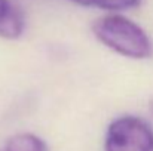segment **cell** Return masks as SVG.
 Masks as SVG:
<instances>
[{
    "instance_id": "1",
    "label": "cell",
    "mask_w": 153,
    "mask_h": 151,
    "mask_svg": "<svg viewBox=\"0 0 153 151\" xmlns=\"http://www.w3.org/2000/svg\"><path fill=\"white\" fill-rule=\"evenodd\" d=\"M95 37L119 55L144 59L152 55V43L146 31L122 15H105L92 25Z\"/></svg>"
},
{
    "instance_id": "3",
    "label": "cell",
    "mask_w": 153,
    "mask_h": 151,
    "mask_svg": "<svg viewBox=\"0 0 153 151\" xmlns=\"http://www.w3.org/2000/svg\"><path fill=\"white\" fill-rule=\"evenodd\" d=\"M24 27L22 12L10 0H0V36L4 39H18Z\"/></svg>"
},
{
    "instance_id": "4",
    "label": "cell",
    "mask_w": 153,
    "mask_h": 151,
    "mask_svg": "<svg viewBox=\"0 0 153 151\" xmlns=\"http://www.w3.org/2000/svg\"><path fill=\"white\" fill-rule=\"evenodd\" d=\"M0 151H48L46 142L33 133H18L9 138Z\"/></svg>"
},
{
    "instance_id": "5",
    "label": "cell",
    "mask_w": 153,
    "mask_h": 151,
    "mask_svg": "<svg viewBox=\"0 0 153 151\" xmlns=\"http://www.w3.org/2000/svg\"><path fill=\"white\" fill-rule=\"evenodd\" d=\"M76 4L86 7H98L104 10H125L140 4L141 0H71Z\"/></svg>"
},
{
    "instance_id": "6",
    "label": "cell",
    "mask_w": 153,
    "mask_h": 151,
    "mask_svg": "<svg viewBox=\"0 0 153 151\" xmlns=\"http://www.w3.org/2000/svg\"><path fill=\"white\" fill-rule=\"evenodd\" d=\"M150 111H152V114H153V98H152V101H150Z\"/></svg>"
},
{
    "instance_id": "2",
    "label": "cell",
    "mask_w": 153,
    "mask_h": 151,
    "mask_svg": "<svg viewBox=\"0 0 153 151\" xmlns=\"http://www.w3.org/2000/svg\"><path fill=\"white\" fill-rule=\"evenodd\" d=\"M105 151H153V129L140 117L122 116L105 133Z\"/></svg>"
}]
</instances>
